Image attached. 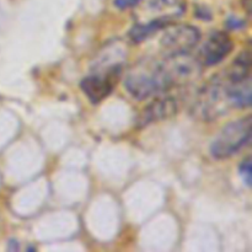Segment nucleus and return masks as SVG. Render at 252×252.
I'll return each instance as SVG.
<instances>
[{
	"mask_svg": "<svg viewBox=\"0 0 252 252\" xmlns=\"http://www.w3.org/2000/svg\"><path fill=\"white\" fill-rule=\"evenodd\" d=\"M125 88L137 100H147L169 90L162 62L155 58L140 59L128 69Z\"/></svg>",
	"mask_w": 252,
	"mask_h": 252,
	"instance_id": "f257e3e1",
	"label": "nucleus"
},
{
	"mask_svg": "<svg viewBox=\"0 0 252 252\" xmlns=\"http://www.w3.org/2000/svg\"><path fill=\"white\" fill-rule=\"evenodd\" d=\"M251 116L229 123L211 145V154L216 159H228L243 149L251 139Z\"/></svg>",
	"mask_w": 252,
	"mask_h": 252,
	"instance_id": "f03ea898",
	"label": "nucleus"
},
{
	"mask_svg": "<svg viewBox=\"0 0 252 252\" xmlns=\"http://www.w3.org/2000/svg\"><path fill=\"white\" fill-rule=\"evenodd\" d=\"M169 88L185 86L198 80L202 74V64L189 53L164 56L161 59Z\"/></svg>",
	"mask_w": 252,
	"mask_h": 252,
	"instance_id": "7ed1b4c3",
	"label": "nucleus"
},
{
	"mask_svg": "<svg viewBox=\"0 0 252 252\" xmlns=\"http://www.w3.org/2000/svg\"><path fill=\"white\" fill-rule=\"evenodd\" d=\"M199 38L201 33L196 27L189 25H179L165 32L160 44L165 56H175L189 53V51L198 43Z\"/></svg>",
	"mask_w": 252,
	"mask_h": 252,
	"instance_id": "20e7f679",
	"label": "nucleus"
},
{
	"mask_svg": "<svg viewBox=\"0 0 252 252\" xmlns=\"http://www.w3.org/2000/svg\"><path fill=\"white\" fill-rule=\"evenodd\" d=\"M233 41L225 32H214L208 37L199 51L198 61L202 65H216L233 51Z\"/></svg>",
	"mask_w": 252,
	"mask_h": 252,
	"instance_id": "39448f33",
	"label": "nucleus"
},
{
	"mask_svg": "<svg viewBox=\"0 0 252 252\" xmlns=\"http://www.w3.org/2000/svg\"><path fill=\"white\" fill-rule=\"evenodd\" d=\"M177 112V102L171 96H160L147 106L138 117V126L145 127L152 123L166 120Z\"/></svg>",
	"mask_w": 252,
	"mask_h": 252,
	"instance_id": "423d86ee",
	"label": "nucleus"
},
{
	"mask_svg": "<svg viewBox=\"0 0 252 252\" xmlns=\"http://www.w3.org/2000/svg\"><path fill=\"white\" fill-rule=\"evenodd\" d=\"M113 74L95 73L86 76L80 83V88L93 103L105 100L113 90Z\"/></svg>",
	"mask_w": 252,
	"mask_h": 252,
	"instance_id": "0eeeda50",
	"label": "nucleus"
},
{
	"mask_svg": "<svg viewBox=\"0 0 252 252\" xmlns=\"http://www.w3.org/2000/svg\"><path fill=\"white\" fill-rule=\"evenodd\" d=\"M225 79V95L229 106L235 108H249L251 106V76L241 80H229Z\"/></svg>",
	"mask_w": 252,
	"mask_h": 252,
	"instance_id": "6e6552de",
	"label": "nucleus"
},
{
	"mask_svg": "<svg viewBox=\"0 0 252 252\" xmlns=\"http://www.w3.org/2000/svg\"><path fill=\"white\" fill-rule=\"evenodd\" d=\"M167 24H170V20L166 16L161 17V19L152 20V21L147 22V24H138L133 26V29L130 30L129 37L134 42H142L144 39L149 38L152 34H154L159 30L164 29Z\"/></svg>",
	"mask_w": 252,
	"mask_h": 252,
	"instance_id": "1a4fd4ad",
	"label": "nucleus"
},
{
	"mask_svg": "<svg viewBox=\"0 0 252 252\" xmlns=\"http://www.w3.org/2000/svg\"><path fill=\"white\" fill-rule=\"evenodd\" d=\"M240 172L243 179L245 180L246 185L248 186H251V159L248 158V159L244 160L240 165Z\"/></svg>",
	"mask_w": 252,
	"mask_h": 252,
	"instance_id": "9d476101",
	"label": "nucleus"
},
{
	"mask_svg": "<svg viewBox=\"0 0 252 252\" xmlns=\"http://www.w3.org/2000/svg\"><path fill=\"white\" fill-rule=\"evenodd\" d=\"M139 0H115L116 5H117L120 9H127V7H132L134 5L138 4Z\"/></svg>",
	"mask_w": 252,
	"mask_h": 252,
	"instance_id": "9b49d317",
	"label": "nucleus"
}]
</instances>
